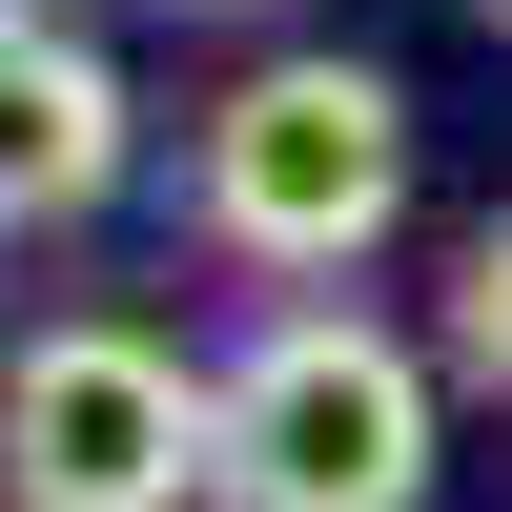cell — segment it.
Here are the masks:
<instances>
[{"label": "cell", "instance_id": "cell-6", "mask_svg": "<svg viewBox=\"0 0 512 512\" xmlns=\"http://www.w3.org/2000/svg\"><path fill=\"white\" fill-rule=\"evenodd\" d=\"M472 21H492V41H512V0H472Z\"/></svg>", "mask_w": 512, "mask_h": 512}, {"label": "cell", "instance_id": "cell-5", "mask_svg": "<svg viewBox=\"0 0 512 512\" xmlns=\"http://www.w3.org/2000/svg\"><path fill=\"white\" fill-rule=\"evenodd\" d=\"M451 369H472V390H512V205L451 246Z\"/></svg>", "mask_w": 512, "mask_h": 512}, {"label": "cell", "instance_id": "cell-3", "mask_svg": "<svg viewBox=\"0 0 512 512\" xmlns=\"http://www.w3.org/2000/svg\"><path fill=\"white\" fill-rule=\"evenodd\" d=\"M226 451V369H185L164 328L62 308L0 349V512H205Z\"/></svg>", "mask_w": 512, "mask_h": 512}, {"label": "cell", "instance_id": "cell-1", "mask_svg": "<svg viewBox=\"0 0 512 512\" xmlns=\"http://www.w3.org/2000/svg\"><path fill=\"white\" fill-rule=\"evenodd\" d=\"M185 226L226 246V267H267V287L369 267V246L410 226V82H390V62H349V41L246 62L226 103L185 123Z\"/></svg>", "mask_w": 512, "mask_h": 512}, {"label": "cell", "instance_id": "cell-7", "mask_svg": "<svg viewBox=\"0 0 512 512\" xmlns=\"http://www.w3.org/2000/svg\"><path fill=\"white\" fill-rule=\"evenodd\" d=\"M205 21H226V0H205Z\"/></svg>", "mask_w": 512, "mask_h": 512}, {"label": "cell", "instance_id": "cell-4", "mask_svg": "<svg viewBox=\"0 0 512 512\" xmlns=\"http://www.w3.org/2000/svg\"><path fill=\"white\" fill-rule=\"evenodd\" d=\"M123 144H144L123 62L62 21V0H0V246H21V226H82V205L123 185Z\"/></svg>", "mask_w": 512, "mask_h": 512}, {"label": "cell", "instance_id": "cell-2", "mask_svg": "<svg viewBox=\"0 0 512 512\" xmlns=\"http://www.w3.org/2000/svg\"><path fill=\"white\" fill-rule=\"evenodd\" d=\"M205 512H431V349L328 287H287L226 349V451Z\"/></svg>", "mask_w": 512, "mask_h": 512}]
</instances>
